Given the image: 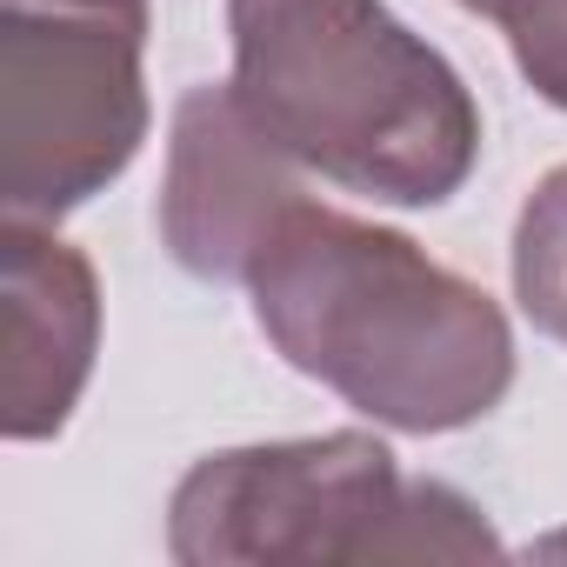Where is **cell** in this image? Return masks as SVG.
<instances>
[{
    "label": "cell",
    "mask_w": 567,
    "mask_h": 567,
    "mask_svg": "<svg viewBox=\"0 0 567 567\" xmlns=\"http://www.w3.org/2000/svg\"><path fill=\"white\" fill-rule=\"evenodd\" d=\"M534 554H540V560H567V527L547 534V540H534Z\"/></svg>",
    "instance_id": "9"
},
{
    "label": "cell",
    "mask_w": 567,
    "mask_h": 567,
    "mask_svg": "<svg viewBox=\"0 0 567 567\" xmlns=\"http://www.w3.org/2000/svg\"><path fill=\"white\" fill-rule=\"evenodd\" d=\"M514 301L567 348V167H554L514 220Z\"/></svg>",
    "instance_id": "7"
},
{
    "label": "cell",
    "mask_w": 567,
    "mask_h": 567,
    "mask_svg": "<svg viewBox=\"0 0 567 567\" xmlns=\"http://www.w3.org/2000/svg\"><path fill=\"white\" fill-rule=\"evenodd\" d=\"M247 295L280 361L394 434L474 427L514 388L501 301L394 227L301 200L260 247Z\"/></svg>",
    "instance_id": "1"
},
{
    "label": "cell",
    "mask_w": 567,
    "mask_h": 567,
    "mask_svg": "<svg viewBox=\"0 0 567 567\" xmlns=\"http://www.w3.org/2000/svg\"><path fill=\"white\" fill-rule=\"evenodd\" d=\"M461 8H467V14H487V21H501V8H507V0H461Z\"/></svg>",
    "instance_id": "11"
},
{
    "label": "cell",
    "mask_w": 567,
    "mask_h": 567,
    "mask_svg": "<svg viewBox=\"0 0 567 567\" xmlns=\"http://www.w3.org/2000/svg\"><path fill=\"white\" fill-rule=\"evenodd\" d=\"M147 8L0 0V207L61 220L147 141Z\"/></svg>",
    "instance_id": "4"
},
{
    "label": "cell",
    "mask_w": 567,
    "mask_h": 567,
    "mask_svg": "<svg viewBox=\"0 0 567 567\" xmlns=\"http://www.w3.org/2000/svg\"><path fill=\"white\" fill-rule=\"evenodd\" d=\"M301 200V161L247 114L234 81L181 94L154 227L194 280H247Z\"/></svg>",
    "instance_id": "5"
},
{
    "label": "cell",
    "mask_w": 567,
    "mask_h": 567,
    "mask_svg": "<svg viewBox=\"0 0 567 567\" xmlns=\"http://www.w3.org/2000/svg\"><path fill=\"white\" fill-rule=\"evenodd\" d=\"M54 8H147V0H54Z\"/></svg>",
    "instance_id": "10"
},
{
    "label": "cell",
    "mask_w": 567,
    "mask_h": 567,
    "mask_svg": "<svg viewBox=\"0 0 567 567\" xmlns=\"http://www.w3.org/2000/svg\"><path fill=\"white\" fill-rule=\"evenodd\" d=\"M234 94L308 174L441 207L481 161V107L454 61L388 0H227Z\"/></svg>",
    "instance_id": "2"
},
{
    "label": "cell",
    "mask_w": 567,
    "mask_h": 567,
    "mask_svg": "<svg viewBox=\"0 0 567 567\" xmlns=\"http://www.w3.org/2000/svg\"><path fill=\"white\" fill-rule=\"evenodd\" d=\"M520 81L567 114V0H507L501 8Z\"/></svg>",
    "instance_id": "8"
},
{
    "label": "cell",
    "mask_w": 567,
    "mask_h": 567,
    "mask_svg": "<svg viewBox=\"0 0 567 567\" xmlns=\"http://www.w3.org/2000/svg\"><path fill=\"white\" fill-rule=\"evenodd\" d=\"M181 567H374V560H501L487 514L447 481H408L394 447L341 427L207 454L167 501Z\"/></svg>",
    "instance_id": "3"
},
{
    "label": "cell",
    "mask_w": 567,
    "mask_h": 567,
    "mask_svg": "<svg viewBox=\"0 0 567 567\" xmlns=\"http://www.w3.org/2000/svg\"><path fill=\"white\" fill-rule=\"evenodd\" d=\"M101 354V280L54 220H0V434L54 441Z\"/></svg>",
    "instance_id": "6"
}]
</instances>
